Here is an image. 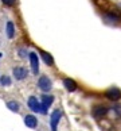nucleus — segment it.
Wrapping results in <instances>:
<instances>
[{
  "label": "nucleus",
  "instance_id": "obj_4",
  "mask_svg": "<svg viewBox=\"0 0 121 131\" xmlns=\"http://www.w3.org/2000/svg\"><path fill=\"white\" fill-rule=\"evenodd\" d=\"M12 73H14V76H15L16 80H23V79H26V77L28 76V70L26 69V68H23V66H18V68H14Z\"/></svg>",
  "mask_w": 121,
  "mask_h": 131
},
{
  "label": "nucleus",
  "instance_id": "obj_9",
  "mask_svg": "<svg viewBox=\"0 0 121 131\" xmlns=\"http://www.w3.org/2000/svg\"><path fill=\"white\" fill-rule=\"evenodd\" d=\"M24 124L30 128H35L38 126V119L34 115H27L26 118H24Z\"/></svg>",
  "mask_w": 121,
  "mask_h": 131
},
{
  "label": "nucleus",
  "instance_id": "obj_6",
  "mask_svg": "<svg viewBox=\"0 0 121 131\" xmlns=\"http://www.w3.org/2000/svg\"><path fill=\"white\" fill-rule=\"evenodd\" d=\"M61 116H62V114H61V111H58V110L51 114V116H50V124H51V130L52 131H57V124L59 123Z\"/></svg>",
  "mask_w": 121,
  "mask_h": 131
},
{
  "label": "nucleus",
  "instance_id": "obj_5",
  "mask_svg": "<svg viewBox=\"0 0 121 131\" xmlns=\"http://www.w3.org/2000/svg\"><path fill=\"white\" fill-rule=\"evenodd\" d=\"M106 97L109 100L117 101V100L121 99V91L118 88H116V86H113V88H110L109 91H106Z\"/></svg>",
  "mask_w": 121,
  "mask_h": 131
},
{
  "label": "nucleus",
  "instance_id": "obj_12",
  "mask_svg": "<svg viewBox=\"0 0 121 131\" xmlns=\"http://www.w3.org/2000/svg\"><path fill=\"white\" fill-rule=\"evenodd\" d=\"M41 56H42V58H43V61L46 62L47 65H54V58L51 57V54H48V53H46V51H41Z\"/></svg>",
  "mask_w": 121,
  "mask_h": 131
},
{
  "label": "nucleus",
  "instance_id": "obj_8",
  "mask_svg": "<svg viewBox=\"0 0 121 131\" xmlns=\"http://www.w3.org/2000/svg\"><path fill=\"white\" fill-rule=\"evenodd\" d=\"M28 107L34 111V112H41L42 108H41V103L38 101V99L35 96H31L30 99H28Z\"/></svg>",
  "mask_w": 121,
  "mask_h": 131
},
{
  "label": "nucleus",
  "instance_id": "obj_11",
  "mask_svg": "<svg viewBox=\"0 0 121 131\" xmlns=\"http://www.w3.org/2000/svg\"><path fill=\"white\" fill-rule=\"evenodd\" d=\"M6 32H7V37H8V38H14V35H15V26H14L12 22H8V23H7Z\"/></svg>",
  "mask_w": 121,
  "mask_h": 131
},
{
  "label": "nucleus",
  "instance_id": "obj_15",
  "mask_svg": "<svg viewBox=\"0 0 121 131\" xmlns=\"http://www.w3.org/2000/svg\"><path fill=\"white\" fill-rule=\"evenodd\" d=\"M2 2H3L4 4H6V6H14L16 0H2Z\"/></svg>",
  "mask_w": 121,
  "mask_h": 131
},
{
  "label": "nucleus",
  "instance_id": "obj_14",
  "mask_svg": "<svg viewBox=\"0 0 121 131\" xmlns=\"http://www.w3.org/2000/svg\"><path fill=\"white\" fill-rule=\"evenodd\" d=\"M0 82H2V85H11V79H9L8 76H3L2 80H0Z\"/></svg>",
  "mask_w": 121,
  "mask_h": 131
},
{
  "label": "nucleus",
  "instance_id": "obj_2",
  "mask_svg": "<svg viewBox=\"0 0 121 131\" xmlns=\"http://www.w3.org/2000/svg\"><path fill=\"white\" fill-rule=\"evenodd\" d=\"M38 86L43 91V92H48L52 88V84H51V80L46 76H42L39 80H38Z\"/></svg>",
  "mask_w": 121,
  "mask_h": 131
},
{
  "label": "nucleus",
  "instance_id": "obj_13",
  "mask_svg": "<svg viewBox=\"0 0 121 131\" xmlns=\"http://www.w3.org/2000/svg\"><path fill=\"white\" fill-rule=\"evenodd\" d=\"M7 107H8L11 111H14V112H18V111H19V107H20V105H19V103H16V101H8Z\"/></svg>",
  "mask_w": 121,
  "mask_h": 131
},
{
  "label": "nucleus",
  "instance_id": "obj_3",
  "mask_svg": "<svg viewBox=\"0 0 121 131\" xmlns=\"http://www.w3.org/2000/svg\"><path fill=\"white\" fill-rule=\"evenodd\" d=\"M106 114H108V108H106L105 105H96L93 108V111H91V115H93L96 119H101Z\"/></svg>",
  "mask_w": 121,
  "mask_h": 131
},
{
  "label": "nucleus",
  "instance_id": "obj_1",
  "mask_svg": "<svg viewBox=\"0 0 121 131\" xmlns=\"http://www.w3.org/2000/svg\"><path fill=\"white\" fill-rule=\"evenodd\" d=\"M52 101H54V96L51 95H43L42 96V103H41V114H46L47 112V108L52 104Z\"/></svg>",
  "mask_w": 121,
  "mask_h": 131
},
{
  "label": "nucleus",
  "instance_id": "obj_7",
  "mask_svg": "<svg viewBox=\"0 0 121 131\" xmlns=\"http://www.w3.org/2000/svg\"><path fill=\"white\" fill-rule=\"evenodd\" d=\"M30 64L32 68V73L38 74V72H39V60H38V56L35 53H30Z\"/></svg>",
  "mask_w": 121,
  "mask_h": 131
},
{
  "label": "nucleus",
  "instance_id": "obj_10",
  "mask_svg": "<svg viewBox=\"0 0 121 131\" xmlns=\"http://www.w3.org/2000/svg\"><path fill=\"white\" fill-rule=\"evenodd\" d=\"M63 85H65V88L69 92H74L77 89V82L74 80H71V79H65L63 80Z\"/></svg>",
  "mask_w": 121,
  "mask_h": 131
}]
</instances>
